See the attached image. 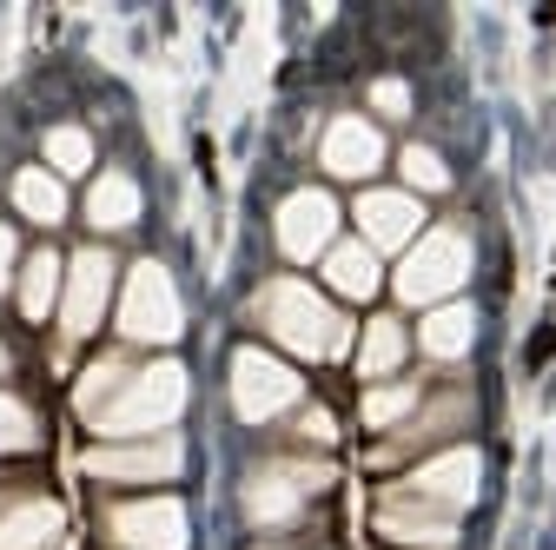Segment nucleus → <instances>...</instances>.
Wrapping results in <instances>:
<instances>
[{
	"mask_svg": "<svg viewBox=\"0 0 556 550\" xmlns=\"http://www.w3.org/2000/svg\"><path fill=\"white\" fill-rule=\"evenodd\" d=\"M271 233H278V252L299 259V265H305V259H325V252L338 246V199L318 192V186L286 192V205H278Z\"/></svg>",
	"mask_w": 556,
	"mask_h": 550,
	"instance_id": "nucleus-7",
	"label": "nucleus"
},
{
	"mask_svg": "<svg viewBox=\"0 0 556 550\" xmlns=\"http://www.w3.org/2000/svg\"><path fill=\"white\" fill-rule=\"evenodd\" d=\"M378 530L391 543H404V550H451L457 543V517L438 511V504H425V498H410L404 485L378 498Z\"/></svg>",
	"mask_w": 556,
	"mask_h": 550,
	"instance_id": "nucleus-9",
	"label": "nucleus"
},
{
	"mask_svg": "<svg viewBox=\"0 0 556 550\" xmlns=\"http://www.w3.org/2000/svg\"><path fill=\"white\" fill-rule=\"evenodd\" d=\"M0 372H8V346H0Z\"/></svg>",
	"mask_w": 556,
	"mask_h": 550,
	"instance_id": "nucleus-31",
	"label": "nucleus"
},
{
	"mask_svg": "<svg viewBox=\"0 0 556 550\" xmlns=\"http://www.w3.org/2000/svg\"><path fill=\"white\" fill-rule=\"evenodd\" d=\"M477 485H483V458L464 445V451H444V458H431V464H417L410 477H404V491L410 498H425V504H438V511H464L470 498H477Z\"/></svg>",
	"mask_w": 556,
	"mask_h": 550,
	"instance_id": "nucleus-13",
	"label": "nucleus"
},
{
	"mask_svg": "<svg viewBox=\"0 0 556 550\" xmlns=\"http://www.w3.org/2000/svg\"><path fill=\"white\" fill-rule=\"evenodd\" d=\"M14 205H21L34 226H60L66 220V186L47 166H27V173H14Z\"/></svg>",
	"mask_w": 556,
	"mask_h": 550,
	"instance_id": "nucleus-18",
	"label": "nucleus"
},
{
	"mask_svg": "<svg viewBox=\"0 0 556 550\" xmlns=\"http://www.w3.org/2000/svg\"><path fill=\"white\" fill-rule=\"evenodd\" d=\"M179 464H186L179 438H147V445L87 451V477H106V485H160V477H179Z\"/></svg>",
	"mask_w": 556,
	"mask_h": 550,
	"instance_id": "nucleus-12",
	"label": "nucleus"
},
{
	"mask_svg": "<svg viewBox=\"0 0 556 550\" xmlns=\"http://www.w3.org/2000/svg\"><path fill=\"white\" fill-rule=\"evenodd\" d=\"M325 286H331L338 299H371V292H378V252H371L365 239H338V246L325 252Z\"/></svg>",
	"mask_w": 556,
	"mask_h": 550,
	"instance_id": "nucleus-15",
	"label": "nucleus"
},
{
	"mask_svg": "<svg viewBox=\"0 0 556 550\" xmlns=\"http://www.w3.org/2000/svg\"><path fill=\"white\" fill-rule=\"evenodd\" d=\"M60 286H66V265L40 246V252L21 265V312H27V318H47V312L60 305Z\"/></svg>",
	"mask_w": 556,
	"mask_h": 550,
	"instance_id": "nucleus-20",
	"label": "nucleus"
},
{
	"mask_svg": "<svg viewBox=\"0 0 556 550\" xmlns=\"http://www.w3.org/2000/svg\"><path fill=\"white\" fill-rule=\"evenodd\" d=\"M252 318L299 359H344L352 352V318H338L305 279H271L252 299Z\"/></svg>",
	"mask_w": 556,
	"mask_h": 550,
	"instance_id": "nucleus-1",
	"label": "nucleus"
},
{
	"mask_svg": "<svg viewBox=\"0 0 556 550\" xmlns=\"http://www.w3.org/2000/svg\"><path fill=\"white\" fill-rule=\"evenodd\" d=\"M464 279H470V239L457 226H431L425 239L404 252V265H397L391 286H397L404 305H444Z\"/></svg>",
	"mask_w": 556,
	"mask_h": 550,
	"instance_id": "nucleus-3",
	"label": "nucleus"
},
{
	"mask_svg": "<svg viewBox=\"0 0 556 550\" xmlns=\"http://www.w3.org/2000/svg\"><path fill=\"white\" fill-rule=\"evenodd\" d=\"M464 418H470V398H444V404H431L417 425H404L397 445H384V458H397V451H410V445H425V438H444V432L464 425Z\"/></svg>",
	"mask_w": 556,
	"mask_h": 550,
	"instance_id": "nucleus-23",
	"label": "nucleus"
},
{
	"mask_svg": "<svg viewBox=\"0 0 556 550\" xmlns=\"http://www.w3.org/2000/svg\"><path fill=\"white\" fill-rule=\"evenodd\" d=\"M53 530H60V504L27 498L0 517V550H40V543H53Z\"/></svg>",
	"mask_w": 556,
	"mask_h": 550,
	"instance_id": "nucleus-17",
	"label": "nucleus"
},
{
	"mask_svg": "<svg viewBox=\"0 0 556 550\" xmlns=\"http://www.w3.org/2000/svg\"><path fill=\"white\" fill-rule=\"evenodd\" d=\"M87 166H93V140L80 126H53L47 133V173L60 179V173H87Z\"/></svg>",
	"mask_w": 556,
	"mask_h": 550,
	"instance_id": "nucleus-24",
	"label": "nucleus"
},
{
	"mask_svg": "<svg viewBox=\"0 0 556 550\" xmlns=\"http://www.w3.org/2000/svg\"><path fill=\"white\" fill-rule=\"evenodd\" d=\"M299 432H305L312 445H331V432H338V425H331V411H305V418H299Z\"/></svg>",
	"mask_w": 556,
	"mask_h": 550,
	"instance_id": "nucleus-29",
	"label": "nucleus"
},
{
	"mask_svg": "<svg viewBox=\"0 0 556 550\" xmlns=\"http://www.w3.org/2000/svg\"><path fill=\"white\" fill-rule=\"evenodd\" d=\"M397 173H404V192H444L451 186V166L431 147H404L397 153Z\"/></svg>",
	"mask_w": 556,
	"mask_h": 550,
	"instance_id": "nucleus-25",
	"label": "nucleus"
},
{
	"mask_svg": "<svg viewBox=\"0 0 556 550\" xmlns=\"http://www.w3.org/2000/svg\"><path fill=\"white\" fill-rule=\"evenodd\" d=\"M417 411V385H378V391H365V425H378V432H391L397 418H410Z\"/></svg>",
	"mask_w": 556,
	"mask_h": 550,
	"instance_id": "nucleus-26",
	"label": "nucleus"
},
{
	"mask_svg": "<svg viewBox=\"0 0 556 550\" xmlns=\"http://www.w3.org/2000/svg\"><path fill=\"white\" fill-rule=\"evenodd\" d=\"M417 338H425V352H431V359H464V352H470V338H477V312H470V305H438Z\"/></svg>",
	"mask_w": 556,
	"mask_h": 550,
	"instance_id": "nucleus-19",
	"label": "nucleus"
},
{
	"mask_svg": "<svg viewBox=\"0 0 556 550\" xmlns=\"http://www.w3.org/2000/svg\"><path fill=\"white\" fill-rule=\"evenodd\" d=\"M179 286L160 259H139L126 272V292H119V338L132 346H173L179 338Z\"/></svg>",
	"mask_w": 556,
	"mask_h": 550,
	"instance_id": "nucleus-4",
	"label": "nucleus"
},
{
	"mask_svg": "<svg viewBox=\"0 0 556 550\" xmlns=\"http://www.w3.org/2000/svg\"><path fill=\"white\" fill-rule=\"evenodd\" d=\"M132 220H139V186H132L126 173H100L93 192H87V226H100V233H126Z\"/></svg>",
	"mask_w": 556,
	"mask_h": 550,
	"instance_id": "nucleus-16",
	"label": "nucleus"
},
{
	"mask_svg": "<svg viewBox=\"0 0 556 550\" xmlns=\"http://www.w3.org/2000/svg\"><path fill=\"white\" fill-rule=\"evenodd\" d=\"M34 438H40L34 411H27L21 398H8V391H0V458H8V451H27Z\"/></svg>",
	"mask_w": 556,
	"mask_h": 550,
	"instance_id": "nucleus-27",
	"label": "nucleus"
},
{
	"mask_svg": "<svg viewBox=\"0 0 556 550\" xmlns=\"http://www.w3.org/2000/svg\"><path fill=\"white\" fill-rule=\"evenodd\" d=\"M404 365V325L397 318H371L365 325V346H358V372L365 378H384Z\"/></svg>",
	"mask_w": 556,
	"mask_h": 550,
	"instance_id": "nucleus-21",
	"label": "nucleus"
},
{
	"mask_svg": "<svg viewBox=\"0 0 556 550\" xmlns=\"http://www.w3.org/2000/svg\"><path fill=\"white\" fill-rule=\"evenodd\" d=\"M186 411V365H173V359H160V365H147V372H132L126 378V391L93 418V432L100 438H139V432H166L173 418Z\"/></svg>",
	"mask_w": 556,
	"mask_h": 550,
	"instance_id": "nucleus-2",
	"label": "nucleus"
},
{
	"mask_svg": "<svg viewBox=\"0 0 556 550\" xmlns=\"http://www.w3.org/2000/svg\"><path fill=\"white\" fill-rule=\"evenodd\" d=\"M106 530H113V543H126V550H186V543H192L186 504H179V498H139V504H119V511L106 517Z\"/></svg>",
	"mask_w": 556,
	"mask_h": 550,
	"instance_id": "nucleus-10",
	"label": "nucleus"
},
{
	"mask_svg": "<svg viewBox=\"0 0 556 550\" xmlns=\"http://www.w3.org/2000/svg\"><path fill=\"white\" fill-rule=\"evenodd\" d=\"M358 233L371 252H410L417 239H425V205H417V192H358Z\"/></svg>",
	"mask_w": 556,
	"mask_h": 550,
	"instance_id": "nucleus-11",
	"label": "nucleus"
},
{
	"mask_svg": "<svg viewBox=\"0 0 556 550\" xmlns=\"http://www.w3.org/2000/svg\"><path fill=\"white\" fill-rule=\"evenodd\" d=\"M371 107H378L384 120H404V113H410V87H404V80H378V87H371Z\"/></svg>",
	"mask_w": 556,
	"mask_h": 550,
	"instance_id": "nucleus-28",
	"label": "nucleus"
},
{
	"mask_svg": "<svg viewBox=\"0 0 556 550\" xmlns=\"http://www.w3.org/2000/svg\"><path fill=\"white\" fill-rule=\"evenodd\" d=\"M318 160L331 179H371L384 166V140H378V126L358 120V113H344L325 126V140H318Z\"/></svg>",
	"mask_w": 556,
	"mask_h": 550,
	"instance_id": "nucleus-14",
	"label": "nucleus"
},
{
	"mask_svg": "<svg viewBox=\"0 0 556 550\" xmlns=\"http://www.w3.org/2000/svg\"><path fill=\"white\" fill-rule=\"evenodd\" d=\"M14 259H21V252H14V233H8V226H0V292H8V286H14Z\"/></svg>",
	"mask_w": 556,
	"mask_h": 550,
	"instance_id": "nucleus-30",
	"label": "nucleus"
},
{
	"mask_svg": "<svg viewBox=\"0 0 556 550\" xmlns=\"http://www.w3.org/2000/svg\"><path fill=\"white\" fill-rule=\"evenodd\" d=\"M106 299H113V259L100 246H87L80 259H66V286H60V325H66V338H87L100 325Z\"/></svg>",
	"mask_w": 556,
	"mask_h": 550,
	"instance_id": "nucleus-8",
	"label": "nucleus"
},
{
	"mask_svg": "<svg viewBox=\"0 0 556 550\" xmlns=\"http://www.w3.org/2000/svg\"><path fill=\"white\" fill-rule=\"evenodd\" d=\"M299 398H305V385H299V372L286 359H271L258 346L232 352V411L245 425H271L278 411H292Z\"/></svg>",
	"mask_w": 556,
	"mask_h": 550,
	"instance_id": "nucleus-5",
	"label": "nucleus"
},
{
	"mask_svg": "<svg viewBox=\"0 0 556 550\" xmlns=\"http://www.w3.org/2000/svg\"><path fill=\"white\" fill-rule=\"evenodd\" d=\"M325 485H331V464H258V471L245 477V517H252L258 530L292 524V517L305 511V498L325 491Z\"/></svg>",
	"mask_w": 556,
	"mask_h": 550,
	"instance_id": "nucleus-6",
	"label": "nucleus"
},
{
	"mask_svg": "<svg viewBox=\"0 0 556 550\" xmlns=\"http://www.w3.org/2000/svg\"><path fill=\"white\" fill-rule=\"evenodd\" d=\"M126 378H132V372H126L119 359H100V365H87V378L74 385V404H80V418H100V411H106V404L126 391Z\"/></svg>",
	"mask_w": 556,
	"mask_h": 550,
	"instance_id": "nucleus-22",
	"label": "nucleus"
}]
</instances>
